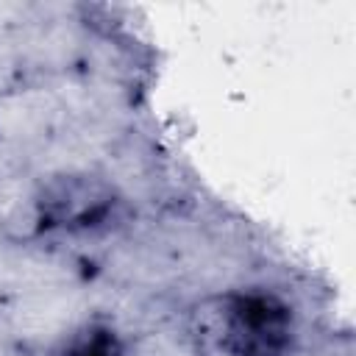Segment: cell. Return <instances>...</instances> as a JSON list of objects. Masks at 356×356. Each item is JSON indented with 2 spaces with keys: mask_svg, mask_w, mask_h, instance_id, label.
I'll return each mask as SVG.
<instances>
[{
  "mask_svg": "<svg viewBox=\"0 0 356 356\" xmlns=\"http://www.w3.org/2000/svg\"><path fill=\"white\" fill-rule=\"evenodd\" d=\"M197 337L220 356H286L295 314L270 292H228L197 312Z\"/></svg>",
  "mask_w": 356,
  "mask_h": 356,
  "instance_id": "obj_1",
  "label": "cell"
},
{
  "mask_svg": "<svg viewBox=\"0 0 356 356\" xmlns=\"http://www.w3.org/2000/svg\"><path fill=\"white\" fill-rule=\"evenodd\" d=\"M117 200L111 186L89 175H64L44 186L39 197V220L44 228L89 231L108 220Z\"/></svg>",
  "mask_w": 356,
  "mask_h": 356,
  "instance_id": "obj_2",
  "label": "cell"
},
{
  "mask_svg": "<svg viewBox=\"0 0 356 356\" xmlns=\"http://www.w3.org/2000/svg\"><path fill=\"white\" fill-rule=\"evenodd\" d=\"M61 356H122V348L108 325H89L67 342Z\"/></svg>",
  "mask_w": 356,
  "mask_h": 356,
  "instance_id": "obj_3",
  "label": "cell"
}]
</instances>
